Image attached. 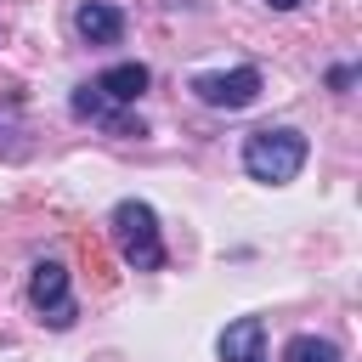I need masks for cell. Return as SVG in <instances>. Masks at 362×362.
I'll return each instance as SVG.
<instances>
[{"label":"cell","mask_w":362,"mask_h":362,"mask_svg":"<svg viewBox=\"0 0 362 362\" xmlns=\"http://www.w3.org/2000/svg\"><path fill=\"white\" fill-rule=\"evenodd\" d=\"M74 28H79V40H90V45H119V34H124V11L107 6V0H79Z\"/></svg>","instance_id":"cell-6"},{"label":"cell","mask_w":362,"mask_h":362,"mask_svg":"<svg viewBox=\"0 0 362 362\" xmlns=\"http://www.w3.org/2000/svg\"><path fill=\"white\" fill-rule=\"evenodd\" d=\"M283 362H345V356H339V345L322 339V334H294L288 351H283Z\"/></svg>","instance_id":"cell-9"},{"label":"cell","mask_w":362,"mask_h":362,"mask_svg":"<svg viewBox=\"0 0 362 362\" xmlns=\"http://www.w3.org/2000/svg\"><path fill=\"white\" fill-rule=\"evenodd\" d=\"M305 153H311V141L294 124H266V130H249L243 136V170L255 181H266V187L294 181L305 170Z\"/></svg>","instance_id":"cell-1"},{"label":"cell","mask_w":362,"mask_h":362,"mask_svg":"<svg viewBox=\"0 0 362 362\" xmlns=\"http://www.w3.org/2000/svg\"><path fill=\"white\" fill-rule=\"evenodd\" d=\"M147 79H153V74H147V62H113V68H102L90 85H96L107 102H119V107H124V102H136V96L147 90Z\"/></svg>","instance_id":"cell-8"},{"label":"cell","mask_w":362,"mask_h":362,"mask_svg":"<svg viewBox=\"0 0 362 362\" xmlns=\"http://www.w3.org/2000/svg\"><path fill=\"white\" fill-rule=\"evenodd\" d=\"M28 300H34V311L51 322V328H74V288H68V266L62 260H40L34 272H28Z\"/></svg>","instance_id":"cell-3"},{"label":"cell","mask_w":362,"mask_h":362,"mask_svg":"<svg viewBox=\"0 0 362 362\" xmlns=\"http://www.w3.org/2000/svg\"><path fill=\"white\" fill-rule=\"evenodd\" d=\"M74 113L90 119V124H102V130H113V136H141V119L119 113V102H107L96 85H79V90H74Z\"/></svg>","instance_id":"cell-5"},{"label":"cell","mask_w":362,"mask_h":362,"mask_svg":"<svg viewBox=\"0 0 362 362\" xmlns=\"http://www.w3.org/2000/svg\"><path fill=\"white\" fill-rule=\"evenodd\" d=\"M266 6H272V11H294L300 0H266Z\"/></svg>","instance_id":"cell-10"},{"label":"cell","mask_w":362,"mask_h":362,"mask_svg":"<svg viewBox=\"0 0 362 362\" xmlns=\"http://www.w3.org/2000/svg\"><path fill=\"white\" fill-rule=\"evenodd\" d=\"M107 226H113V243H119V255H124L130 272H158V266H164V238H158L153 204L124 198V204H113Z\"/></svg>","instance_id":"cell-2"},{"label":"cell","mask_w":362,"mask_h":362,"mask_svg":"<svg viewBox=\"0 0 362 362\" xmlns=\"http://www.w3.org/2000/svg\"><path fill=\"white\" fill-rule=\"evenodd\" d=\"M260 68H232V74H198L192 79V96L204 102V107H226V113H238V107H249V102H260Z\"/></svg>","instance_id":"cell-4"},{"label":"cell","mask_w":362,"mask_h":362,"mask_svg":"<svg viewBox=\"0 0 362 362\" xmlns=\"http://www.w3.org/2000/svg\"><path fill=\"white\" fill-rule=\"evenodd\" d=\"M221 362H266V322L260 317H238L221 334Z\"/></svg>","instance_id":"cell-7"}]
</instances>
